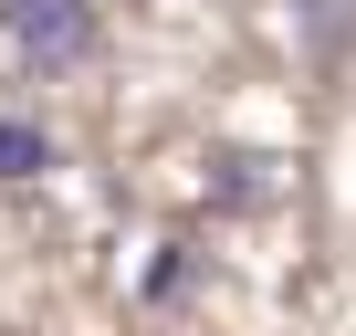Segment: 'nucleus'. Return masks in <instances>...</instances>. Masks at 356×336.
<instances>
[{
	"instance_id": "nucleus-1",
	"label": "nucleus",
	"mask_w": 356,
	"mask_h": 336,
	"mask_svg": "<svg viewBox=\"0 0 356 336\" xmlns=\"http://www.w3.org/2000/svg\"><path fill=\"white\" fill-rule=\"evenodd\" d=\"M95 0H0V43H11V63H32V74H74V63H95Z\"/></svg>"
},
{
	"instance_id": "nucleus-2",
	"label": "nucleus",
	"mask_w": 356,
	"mask_h": 336,
	"mask_svg": "<svg viewBox=\"0 0 356 336\" xmlns=\"http://www.w3.org/2000/svg\"><path fill=\"white\" fill-rule=\"evenodd\" d=\"M42 168H63V147L42 126H22V116H0V190H11V179H42Z\"/></svg>"
}]
</instances>
